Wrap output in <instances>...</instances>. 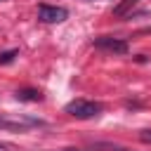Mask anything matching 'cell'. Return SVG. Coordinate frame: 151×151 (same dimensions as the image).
Returning a JSON list of instances; mask_svg holds the SVG:
<instances>
[{
    "mask_svg": "<svg viewBox=\"0 0 151 151\" xmlns=\"http://www.w3.org/2000/svg\"><path fill=\"white\" fill-rule=\"evenodd\" d=\"M99 111H101V104H97V101H87V99H76V101L66 104V113L73 116V118H80V120L94 118Z\"/></svg>",
    "mask_w": 151,
    "mask_h": 151,
    "instance_id": "6da1fadb",
    "label": "cell"
},
{
    "mask_svg": "<svg viewBox=\"0 0 151 151\" xmlns=\"http://www.w3.org/2000/svg\"><path fill=\"white\" fill-rule=\"evenodd\" d=\"M68 12L64 7H57V5H40L38 7V19L45 21V24H61L66 21Z\"/></svg>",
    "mask_w": 151,
    "mask_h": 151,
    "instance_id": "7a4b0ae2",
    "label": "cell"
},
{
    "mask_svg": "<svg viewBox=\"0 0 151 151\" xmlns=\"http://www.w3.org/2000/svg\"><path fill=\"white\" fill-rule=\"evenodd\" d=\"M0 151H7V149H5V146H2V144H0Z\"/></svg>",
    "mask_w": 151,
    "mask_h": 151,
    "instance_id": "ba28073f",
    "label": "cell"
},
{
    "mask_svg": "<svg viewBox=\"0 0 151 151\" xmlns=\"http://www.w3.org/2000/svg\"><path fill=\"white\" fill-rule=\"evenodd\" d=\"M14 57H17V50H7V52L0 54V64H9Z\"/></svg>",
    "mask_w": 151,
    "mask_h": 151,
    "instance_id": "8992f818",
    "label": "cell"
},
{
    "mask_svg": "<svg viewBox=\"0 0 151 151\" xmlns=\"http://www.w3.org/2000/svg\"><path fill=\"white\" fill-rule=\"evenodd\" d=\"M17 99H19V101H40L42 94H40L38 90H19V92H17Z\"/></svg>",
    "mask_w": 151,
    "mask_h": 151,
    "instance_id": "5b68a950",
    "label": "cell"
},
{
    "mask_svg": "<svg viewBox=\"0 0 151 151\" xmlns=\"http://www.w3.org/2000/svg\"><path fill=\"white\" fill-rule=\"evenodd\" d=\"M94 47L113 52V54H125L127 52V42L120 40V38H113V35H99V38H94Z\"/></svg>",
    "mask_w": 151,
    "mask_h": 151,
    "instance_id": "3957f363",
    "label": "cell"
},
{
    "mask_svg": "<svg viewBox=\"0 0 151 151\" xmlns=\"http://www.w3.org/2000/svg\"><path fill=\"white\" fill-rule=\"evenodd\" d=\"M139 2H142V0H120V2L113 7V17H125V14H127L132 7H137Z\"/></svg>",
    "mask_w": 151,
    "mask_h": 151,
    "instance_id": "277c9868",
    "label": "cell"
},
{
    "mask_svg": "<svg viewBox=\"0 0 151 151\" xmlns=\"http://www.w3.org/2000/svg\"><path fill=\"white\" fill-rule=\"evenodd\" d=\"M142 142H149V144H151V130H146V132H142Z\"/></svg>",
    "mask_w": 151,
    "mask_h": 151,
    "instance_id": "52a82bcc",
    "label": "cell"
}]
</instances>
